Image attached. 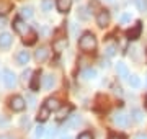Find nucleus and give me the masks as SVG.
<instances>
[{"label":"nucleus","mask_w":147,"mask_h":139,"mask_svg":"<svg viewBox=\"0 0 147 139\" xmlns=\"http://www.w3.org/2000/svg\"><path fill=\"white\" fill-rule=\"evenodd\" d=\"M56 134H57V129L53 126V128H49V129L46 131V138H47V139H54V138H56Z\"/></svg>","instance_id":"30"},{"label":"nucleus","mask_w":147,"mask_h":139,"mask_svg":"<svg viewBox=\"0 0 147 139\" xmlns=\"http://www.w3.org/2000/svg\"><path fill=\"white\" fill-rule=\"evenodd\" d=\"M0 139H15V138H11V136H7V134H2V136H0Z\"/></svg>","instance_id":"38"},{"label":"nucleus","mask_w":147,"mask_h":139,"mask_svg":"<svg viewBox=\"0 0 147 139\" xmlns=\"http://www.w3.org/2000/svg\"><path fill=\"white\" fill-rule=\"evenodd\" d=\"M7 124H8V119L3 116H0V126H7Z\"/></svg>","instance_id":"34"},{"label":"nucleus","mask_w":147,"mask_h":139,"mask_svg":"<svg viewBox=\"0 0 147 139\" xmlns=\"http://www.w3.org/2000/svg\"><path fill=\"white\" fill-rule=\"evenodd\" d=\"M62 139H72V138H69V136H67V138H62Z\"/></svg>","instance_id":"39"},{"label":"nucleus","mask_w":147,"mask_h":139,"mask_svg":"<svg viewBox=\"0 0 147 139\" xmlns=\"http://www.w3.org/2000/svg\"><path fill=\"white\" fill-rule=\"evenodd\" d=\"M20 16L21 18H31L33 16V8L31 7H21V10H20Z\"/></svg>","instance_id":"23"},{"label":"nucleus","mask_w":147,"mask_h":139,"mask_svg":"<svg viewBox=\"0 0 147 139\" xmlns=\"http://www.w3.org/2000/svg\"><path fill=\"white\" fill-rule=\"evenodd\" d=\"M116 72H118V77H121V79H129V69L124 62L116 64Z\"/></svg>","instance_id":"14"},{"label":"nucleus","mask_w":147,"mask_h":139,"mask_svg":"<svg viewBox=\"0 0 147 139\" xmlns=\"http://www.w3.org/2000/svg\"><path fill=\"white\" fill-rule=\"evenodd\" d=\"M134 139H147V134L139 133V134H136V138H134Z\"/></svg>","instance_id":"35"},{"label":"nucleus","mask_w":147,"mask_h":139,"mask_svg":"<svg viewBox=\"0 0 147 139\" xmlns=\"http://www.w3.org/2000/svg\"><path fill=\"white\" fill-rule=\"evenodd\" d=\"M21 126L23 128H30V118H21Z\"/></svg>","instance_id":"33"},{"label":"nucleus","mask_w":147,"mask_h":139,"mask_svg":"<svg viewBox=\"0 0 147 139\" xmlns=\"http://www.w3.org/2000/svg\"><path fill=\"white\" fill-rule=\"evenodd\" d=\"M146 85H147V80H146Z\"/></svg>","instance_id":"41"},{"label":"nucleus","mask_w":147,"mask_h":139,"mask_svg":"<svg viewBox=\"0 0 147 139\" xmlns=\"http://www.w3.org/2000/svg\"><path fill=\"white\" fill-rule=\"evenodd\" d=\"M10 108L13 111H23L25 108H26V102H25V98L20 95H15L10 98Z\"/></svg>","instance_id":"5"},{"label":"nucleus","mask_w":147,"mask_h":139,"mask_svg":"<svg viewBox=\"0 0 147 139\" xmlns=\"http://www.w3.org/2000/svg\"><path fill=\"white\" fill-rule=\"evenodd\" d=\"M46 108L49 111H59L61 110V102H59L57 98H47L46 102H44Z\"/></svg>","instance_id":"15"},{"label":"nucleus","mask_w":147,"mask_h":139,"mask_svg":"<svg viewBox=\"0 0 147 139\" xmlns=\"http://www.w3.org/2000/svg\"><path fill=\"white\" fill-rule=\"evenodd\" d=\"M110 139H126V138L121 136V134H113V136H110Z\"/></svg>","instance_id":"37"},{"label":"nucleus","mask_w":147,"mask_h":139,"mask_svg":"<svg viewBox=\"0 0 147 139\" xmlns=\"http://www.w3.org/2000/svg\"><path fill=\"white\" fill-rule=\"evenodd\" d=\"M146 105H147V98H146Z\"/></svg>","instance_id":"40"},{"label":"nucleus","mask_w":147,"mask_h":139,"mask_svg":"<svg viewBox=\"0 0 147 139\" xmlns=\"http://www.w3.org/2000/svg\"><path fill=\"white\" fill-rule=\"evenodd\" d=\"M49 110L46 108V105H42L41 108H39V111H38V116H36V119H38V123H44L47 118H49Z\"/></svg>","instance_id":"17"},{"label":"nucleus","mask_w":147,"mask_h":139,"mask_svg":"<svg viewBox=\"0 0 147 139\" xmlns=\"http://www.w3.org/2000/svg\"><path fill=\"white\" fill-rule=\"evenodd\" d=\"M79 48L85 53H92L96 49V38H95L93 33L87 31L82 34V38L79 39Z\"/></svg>","instance_id":"2"},{"label":"nucleus","mask_w":147,"mask_h":139,"mask_svg":"<svg viewBox=\"0 0 147 139\" xmlns=\"http://www.w3.org/2000/svg\"><path fill=\"white\" fill-rule=\"evenodd\" d=\"M10 10H11L10 0H0V15H7Z\"/></svg>","instance_id":"19"},{"label":"nucleus","mask_w":147,"mask_h":139,"mask_svg":"<svg viewBox=\"0 0 147 139\" xmlns=\"http://www.w3.org/2000/svg\"><path fill=\"white\" fill-rule=\"evenodd\" d=\"M82 123V118L77 116V115H72V116H69L65 119V123H64V129H72V128H77L79 124Z\"/></svg>","instance_id":"8"},{"label":"nucleus","mask_w":147,"mask_h":139,"mask_svg":"<svg viewBox=\"0 0 147 139\" xmlns=\"http://www.w3.org/2000/svg\"><path fill=\"white\" fill-rule=\"evenodd\" d=\"M70 110L72 108L70 107H67V108H62V110H59V113H57V119H67V115L70 113Z\"/></svg>","instance_id":"25"},{"label":"nucleus","mask_w":147,"mask_h":139,"mask_svg":"<svg viewBox=\"0 0 147 139\" xmlns=\"http://www.w3.org/2000/svg\"><path fill=\"white\" fill-rule=\"evenodd\" d=\"M134 3L141 11H147V0H134Z\"/></svg>","instance_id":"27"},{"label":"nucleus","mask_w":147,"mask_h":139,"mask_svg":"<svg viewBox=\"0 0 147 139\" xmlns=\"http://www.w3.org/2000/svg\"><path fill=\"white\" fill-rule=\"evenodd\" d=\"M16 61H18L20 65H26L30 62V53L28 51H20V53L16 54Z\"/></svg>","instance_id":"18"},{"label":"nucleus","mask_w":147,"mask_h":139,"mask_svg":"<svg viewBox=\"0 0 147 139\" xmlns=\"http://www.w3.org/2000/svg\"><path fill=\"white\" fill-rule=\"evenodd\" d=\"M56 7L61 13H67L72 7V0H56Z\"/></svg>","instance_id":"13"},{"label":"nucleus","mask_w":147,"mask_h":139,"mask_svg":"<svg viewBox=\"0 0 147 139\" xmlns=\"http://www.w3.org/2000/svg\"><path fill=\"white\" fill-rule=\"evenodd\" d=\"M13 30H15L18 34L21 36V39H23V43L26 44V46H31V44L36 43L38 39V33L33 30V28H30L26 25V23L21 20V16H16L15 20H13Z\"/></svg>","instance_id":"1"},{"label":"nucleus","mask_w":147,"mask_h":139,"mask_svg":"<svg viewBox=\"0 0 147 139\" xmlns=\"http://www.w3.org/2000/svg\"><path fill=\"white\" fill-rule=\"evenodd\" d=\"M49 56V49L46 46H41V48L36 49V53H34V59H36L38 62H44Z\"/></svg>","instance_id":"10"},{"label":"nucleus","mask_w":147,"mask_h":139,"mask_svg":"<svg viewBox=\"0 0 147 139\" xmlns=\"http://www.w3.org/2000/svg\"><path fill=\"white\" fill-rule=\"evenodd\" d=\"M11 46L10 33H0V49H8Z\"/></svg>","instance_id":"12"},{"label":"nucleus","mask_w":147,"mask_h":139,"mask_svg":"<svg viewBox=\"0 0 147 139\" xmlns=\"http://www.w3.org/2000/svg\"><path fill=\"white\" fill-rule=\"evenodd\" d=\"M41 8H42V11H51L53 10V0H42Z\"/></svg>","instance_id":"26"},{"label":"nucleus","mask_w":147,"mask_h":139,"mask_svg":"<svg viewBox=\"0 0 147 139\" xmlns=\"http://www.w3.org/2000/svg\"><path fill=\"white\" fill-rule=\"evenodd\" d=\"M127 82H129V85H131L132 88H139V87H141V77H139V75H136V74L129 75Z\"/></svg>","instance_id":"21"},{"label":"nucleus","mask_w":147,"mask_h":139,"mask_svg":"<svg viewBox=\"0 0 147 139\" xmlns=\"http://www.w3.org/2000/svg\"><path fill=\"white\" fill-rule=\"evenodd\" d=\"M56 85V77L53 74H47L42 77V87L46 88V90H51L53 87Z\"/></svg>","instance_id":"16"},{"label":"nucleus","mask_w":147,"mask_h":139,"mask_svg":"<svg viewBox=\"0 0 147 139\" xmlns=\"http://www.w3.org/2000/svg\"><path fill=\"white\" fill-rule=\"evenodd\" d=\"M42 136H46V129L42 128L41 124H38L36 128H34V138H36V139H41Z\"/></svg>","instance_id":"24"},{"label":"nucleus","mask_w":147,"mask_h":139,"mask_svg":"<svg viewBox=\"0 0 147 139\" xmlns=\"http://www.w3.org/2000/svg\"><path fill=\"white\" fill-rule=\"evenodd\" d=\"M79 18L80 20H87L88 18V13H87V8L85 7H80L79 8Z\"/></svg>","instance_id":"31"},{"label":"nucleus","mask_w":147,"mask_h":139,"mask_svg":"<svg viewBox=\"0 0 147 139\" xmlns=\"http://www.w3.org/2000/svg\"><path fill=\"white\" fill-rule=\"evenodd\" d=\"M110 20H111V16H110V11L106 10V8H101L98 13H96V25L100 28H105L110 25Z\"/></svg>","instance_id":"4"},{"label":"nucleus","mask_w":147,"mask_h":139,"mask_svg":"<svg viewBox=\"0 0 147 139\" xmlns=\"http://www.w3.org/2000/svg\"><path fill=\"white\" fill-rule=\"evenodd\" d=\"M131 116H132V119H134L136 123H141L142 119H144V115H142V111L139 110V108H132L131 110Z\"/></svg>","instance_id":"22"},{"label":"nucleus","mask_w":147,"mask_h":139,"mask_svg":"<svg viewBox=\"0 0 147 139\" xmlns=\"http://www.w3.org/2000/svg\"><path fill=\"white\" fill-rule=\"evenodd\" d=\"M115 53H116V46H115V44H110V46H108V48L105 49V54L108 56V57L115 56Z\"/></svg>","instance_id":"29"},{"label":"nucleus","mask_w":147,"mask_h":139,"mask_svg":"<svg viewBox=\"0 0 147 139\" xmlns=\"http://www.w3.org/2000/svg\"><path fill=\"white\" fill-rule=\"evenodd\" d=\"M108 2H111V0H108Z\"/></svg>","instance_id":"42"},{"label":"nucleus","mask_w":147,"mask_h":139,"mask_svg":"<svg viewBox=\"0 0 147 139\" xmlns=\"http://www.w3.org/2000/svg\"><path fill=\"white\" fill-rule=\"evenodd\" d=\"M141 33H142V22H136V25L131 28V30H127V39H137V38H141Z\"/></svg>","instance_id":"7"},{"label":"nucleus","mask_w":147,"mask_h":139,"mask_svg":"<svg viewBox=\"0 0 147 139\" xmlns=\"http://www.w3.org/2000/svg\"><path fill=\"white\" fill-rule=\"evenodd\" d=\"M131 13H129V11H126V13H123V15H121V18H119V22L123 23V25H126V23H129L131 22Z\"/></svg>","instance_id":"28"},{"label":"nucleus","mask_w":147,"mask_h":139,"mask_svg":"<svg viewBox=\"0 0 147 139\" xmlns=\"http://www.w3.org/2000/svg\"><path fill=\"white\" fill-rule=\"evenodd\" d=\"M113 123L116 126H119V128H127L129 126V116H127L126 113H115L113 115Z\"/></svg>","instance_id":"6"},{"label":"nucleus","mask_w":147,"mask_h":139,"mask_svg":"<svg viewBox=\"0 0 147 139\" xmlns=\"http://www.w3.org/2000/svg\"><path fill=\"white\" fill-rule=\"evenodd\" d=\"M30 74H31L30 70H26V72L23 74V79H25V82H26V80H30V79H31V77H30Z\"/></svg>","instance_id":"36"},{"label":"nucleus","mask_w":147,"mask_h":139,"mask_svg":"<svg viewBox=\"0 0 147 139\" xmlns=\"http://www.w3.org/2000/svg\"><path fill=\"white\" fill-rule=\"evenodd\" d=\"M77 139H93V134L88 133V131H84V133L79 134V138H77Z\"/></svg>","instance_id":"32"},{"label":"nucleus","mask_w":147,"mask_h":139,"mask_svg":"<svg viewBox=\"0 0 147 139\" xmlns=\"http://www.w3.org/2000/svg\"><path fill=\"white\" fill-rule=\"evenodd\" d=\"M2 80H3V85L7 88H15L16 85V75L11 72L10 69H5L2 72Z\"/></svg>","instance_id":"3"},{"label":"nucleus","mask_w":147,"mask_h":139,"mask_svg":"<svg viewBox=\"0 0 147 139\" xmlns=\"http://www.w3.org/2000/svg\"><path fill=\"white\" fill-rule=\"evenodd\" d=\"M41 70H36V72H33V77L31 80H30V88H31L33 92H38L39 90V84H41Z\"/></svg>","instance_id":"9"},{"label":"nucleus","mask_w":147,"mask_h":139,"mask_svg":"<svg viewBox=\"0 0 147 139\" xmlns=\"http://www.w3.org/2000/svg\"><path fill=\"white\" fill-rule=\"evenodd\" d=\"M82 77H84L85 80H93L95 77H96V70L93 67H87V69L82 72Z\"/></svg>","instance_id":"20"},{"label":"nucleus","mask_w":147,"mask_h":139,"mask_svg":"<svg viewBox=\"0 0 147 139\" xmlns=\"http://www.w3.org/2000/svg\"><path fill=\"white\" fill-rule=\"evenodd\" d=\"M65 48H67V39H65V38H56L53 41V49L56 53H61V51H64Z\"/></svg>","instance_id":"11"}]
</instances>
